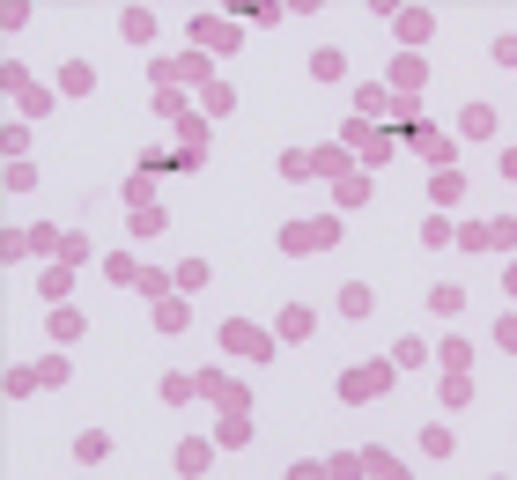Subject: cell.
Instances as JSON below:
<instances>
[{"mask_svg": "<svg viewBox=\"0 0 517 480\" xmlns=\"http://www.w3.org/2000/svg\"><path fill=\"white\" fill-rule=\"evenodd\" d=\"M340 148L355 156V170H385L392 156H399V133H385V126H370V119H340Z\"/></svg>", "mask_w": 517, "mask_h": 480, "instance_id": "cell-1", "label": "cell"}, {"mask_svg": "<svg viewBox=\"0 0 517 480\" xmlns=\"http://www.w3.org/2000/svg\"><path fill=\"white\" fill-rule=\"evenodd\" d=\"M185 30H193V52H207V60H229V52L244 45V23L229 8H193V23H185Z\"/></svg>", "mask_w": 517, "mask_h": 480, "instance_id": "cell-2", "label": "cell"}, {"mask_svg": "<svg viewBox=\"0 0 517 480\" xmlns=\"http://www.w3.org/2000/svg\"><path fill=\"white\" fill-rule=\"evenodd\" d=\"M392 384H399V370H392V362H377V355H370V362H348V370L333 377V392L348 399V407H370V399H385Z\"/></svg>", "mask_w": 517, "mask_h": 480, "instance_id": "cell-3", "label": "cell"}, {"mask_svg": "<svg viewBox=\"0 0 517 480\" xmlns=\"http://www.w3.org/2000/svg\"><path fill=\"white\" fill-rule=\"evenodd\" d=\"M215 348H222V355H237V362H274L281 340L266 333L259 318H222V325H215Z\"/></svg>", "mask_w": 517, "mask_h": 480, "instance_id": "cell-4", "label": "cell"}, {"mask_svg": "<svg viewBox=\"0 0 517 480\" xmlns=\"http://www.w3.org/2000/svg\"><path fill=\"white\" fill-rule=\"evenodd\" d=\"M148 82L156 89H207L215 82V60L207 52H170V60H148Z\"/></svg>", "mask_w": 517, "mask_h": 480, "instance_id": "cell-5", "label": "cell"}, {"mask_svg": "<svg viewBox=\"0 0 517 480\" xmlns=\"http://www.w3.org/2000/svg\"><path fill=\"white\" fill-rule=\"evenodd\" d=\"M281 252L289 259H318V252H333L340 244V215H318V222H281Z\"/></svg>", "mask_w": 517, "mask_h": 480, "instance_id": "cell-6", "label": "cell"}, {"mask_svg": "<svg viewBox=\"0 0 517 480\" xmlns=\"http://www.w3.org/2000/svg\"><path fill=\"white\" fill-rule=\"evenodd\" d=\"M193 392L207 399V407H222V414H252V407H259L252 384H237L229 370H193Z\"/></svg>", "mask_w": 517, "mask_h": 480, "instance_id": "cell-7", "label": "cell"}, {"mask_svg": "<svg viewBox=\"0 0 517 480\" xmlns=\"http://www.w3.org/2000/svg\"><path fill=\"white\" fill-rule=\"evenodd\" d=\"M399 141H414V156L429 163V170H451V163H458V133L429 126V119H421V126H407V133H399Z\"/></svg>", "mask_w": 517, "mask_h": 480, "instance_id": "cell-8", "label": "cell"}, {"mask_svg": "<svg viewBox=\"0 0 517 480\" xmlns=\"http://www.w3.org/2000/svg\"><path fill=\"white\" fill-rule=\"evenodd\" d=\"M0 82H8V96H15V111H23V119H45L52 96H60V89H45V82H30V74L15 67V60H8V74H0Z\"/></svg>", "mask_w": 517, "mask_h": 480, "instance_id": "cell-9", "label": "cell"}, {"mask_svg": "<svg viewBox=\"0 0 517 480\" xmlns=\"http://www.w3.org/2000/svg\"><path fill=\"white\" fill-rule=\"evenodd\" d=\"M392 37H399V52H421L436 37V8H407V0H399L392 8Z\"/></svg>", "mask_w": 517, "mask_h": 480, "instance_id": "cell-10", "label": "cell"}, {"mask_svg": "<svg viewBox=\"0 0 517 480\" xmlns=\"http://www.w3.org/2000/svg\"><path fill=\"white\" fill-rule=\"evenodd\" d=\"M377 82H385L392 96H421L429 89V60H421V52H392V67L377 74Z\"/></svg>", "mask_w": 517, "mask_h": 480, "instance_id": "cell-11", "label": "cell"}, {"mask_svg": "<svg viewBox=\"0 0 517 480\" xmlns=\"http://www.w3.org/2000/svg\"><path fill=\"white\" fill-rule=\"evenodd\" d=\"M170 466H178L185 480H200L207 466H215V436H185V444L170 451Z\"/></svg>", "mask_w": 517, "mask_h": 480, "instance_id": "cell-12", "label": "cell"}, {"mask_svg": "<svg viewBox=\"0 0 517 480\" xmlns=\"http://www.w3.org/2000/svg\"><path fill=\"white\" fill-rule=\"evenodd\" d=\"M458 200H466V178H458V163H451V170H429V207H436V215H451Z\"/></svg>", "mask_w": 517, "mask_h": 480, "instance_id": "cell-13", "label": "cell"}, {"mask_svg": "<svg viewBox=\"0 0 517 480\" xmlns=\"http://www.w3.org/2000/svg\"><path fill=\"white\" fill-rule=\"evenodd\" d=\"M311 333H318V311H311V303H281L274 340H311Z\"/></svg>", "mask_w": 517, "mask_h": 480, "instance_id": "cell-14", "label": "cell"}, {"mask_svg": "<svg viewBox=\"0 0 517 480\" xmlns=\"http://www.w3.org/2000/svg\"><path fill=\"white\" fill-rule=\"evenodd\" d=\"M119 192H126V215H133V207H156V192H163V178H156V170H141V163H133Z\"/></svg>", "mask_w": 517, "mask_h": 480, "instance_id": "cell-15", "label": "cell"}, {"mask_svg": "<svg viewBox=\"0 0 517 480\" xmlns=\"http://www.w3.org/2000/svg\"><path fill=\"white\" fill-rule=\"evenodd\" d=\"M370 192H377L370 170H348V178L333 185V200H340V215H355V207H370Z\"/></svg>", "mask_w": 517, "mask_h": 480, "instance_id": "cell-16", "label": "cell"}, {"mask_svg": "<svg viewBox=\"0 0 517 480\" xmlns=\"http://www.w3.org/2000/svg\"><path fill=\"white\" fill-rule=\"evenodd\" d=\"M348 170H355V156H348V148H340V141H325V148H311V178H348Z\"/></svg>", "mask_w": 517, "mask_h": 480, "instance_id": "cell-17", "label": "cell"}, {"mask_svg": "<svg viewBox=\"0 0 517 480\" xmlns=\"http://www.w3.org/2000/svg\"><path fill=\"white\" fill-rule=\"evenodd\" d=\"M458 133H466V141H495L503 119H495V104H466V111H458Z\"/></svg>", "mask_w": 517, "mask_h": 480, "instance_id": "cell-18", "label": "cell"}, {"mask_svg": "<svg viewBox=\"0 0 517 480\" xmlns=\"http://www.w3.org/2000/svg\"><path fill=\"white\" fill-rule=\"evenodd\" d=\"M74 274H82V266H67V259H45V274H37L45 303H67V296H74Z\"/></svg>", "mask_w": 517, "mask_h": 480, "instance_id": "cell-19", "label": "cell"}, {"mask_svg": "<svg viewBox=\"0 0 517 480\" xmlns=\"http://www.w3.org/2000/svg\"><path fill=\"white\" fill-rule=\"evenodd\" d=\"M303 67H311V82H348V52H340V45H318Z\"/></svg>", "mask_w": 517, "mask_h": 480, "instance_id": "cell-20", "label": "cell"}, {"mask_svg": "<svg viewBox=\"0 0 517 480\" xmlns=\"http://www.w3.org/2000/svg\"><path fill=\"white\" fill-rule=\"evenodd\" d=\"M60 244H67V229H52V222H30L23 229V252L30 259H60Z\"/></svg>", "mask_w": 517, "mask_h": 480, "instance_id": "cell-21", "label": "cell"}, {"mask_svg": "<svg viewBox=\"0 0 517 480\" xmlns=\"http://www.w3.org/2000/svg\"><path fill=\"white\" fill-rule=\"evenodd\" d=\"M45 333L60 340V348H74V340H82V311H74V303H52V311H45Z\"/></svg>", "mask_w": 517, "mask_h": 480, "instance_id": "cell-22", "label": "cell"}, {"mask_svg": "<svg viewBox=\"0 0 517 480\" xmlns=\"http://www.w3.org/2000/svg\"><path fill=\"white\" fill-rule=\"evenodd\" d=\"M229 15H237L244 30H252V23H259V30H274V23H281V15H289V8H281V0H237V8H229Z\"/></svg>", "mask_w": 517, "mask_h": 480, "instance_id": "cell-23", "label": "cell"}, {"mask_svg": "<svg viewBox=\"0 0 517 480\" xmlns=\"http://www.w3.org/2000/svg\"><path fill=\"white\" fill-rule=\"evenodd\" d=\"M333 303H340V318H370V311H377V288H370V281H348Z\"/></svg>", "mask_w": 517, "mask_h": 480, "instance_id": "cell-24", "label": "cell"}, {"mask_svg": "<svg viewBox=\"0 0 517 480\" xmlns=\"http://www.w3.org/2000/svg\"><path fill=\"white\" fill-rule=\"evenodd\" d=\"M185 325H193V303H185L178 288H170V296L156 303V333H185Z\"/></svg>", "mask_w": 517, "mask_h": 480, "instance_id": "cell-25", "label": "cell"}, {"mask_svg": "<svg viewBox=\"0 0 517 480\" xmlns=\"http://www.w3.org/2000/svg\"><path fill=\"white\" fill-rule=\"evenodd\" d=\"M252 444V414H222L215 421V451H244Z\"/></svg>", "mask_w": 517, "mask_h": 480, "instance_id": "cell-26", "label": "cell"}, {"mask_svg": "<svg viewBox=\"0 0 517 480\" xmlns=\"http://www.w3.org/2000/svg\"><path fill=\"white\" fill-rule=\"evenodd\" d=\"M193 111H200V104H193L185 89H156V119H163V126H185Z\"/></svg>", "mask_w": 517, "mask_h": 480, "instance_id": "cell-27", "label": "cell"}, {"mask_svg": "<svg viewBox=\"0 0 517 480\" xmlns=\"http://www.w3.org/2000/svg\"><path fill=\"white\" fill-rule=\"evenodd\" d=\"M119 37L126 45H148L156 37V8H119Z\"/></svg>", "mask_w": 517, "mask_h": 480, "instance_id": "cell-28", "label": "cell"}, {"mask_svg": "<svg viewBox=\"0 0 517 480\" xmlns=\"http://www.w3.org/2000/svg\"><path fill=\"white\" fill-rule=\"evenodd\" d=\"M385 362H392V370H421V362H429V340H421V333H399Z\"/></svg>", "mask_w": 517, "mask_h": 480, "instance_id": "cell-29", "label": "cell"}, {"mask_svg": "<svg viewBox=\"0 0 517 480\" xmlns=\"http://www.w3.org/2000/svg\"><path fill=\"white\" fill-rule=\"evenodd\" d=\"M52 89H60V96H89V89H97V67H89V60H67Z\"/></svg>", "mask_w": 517, "mask_h": 480, "instance_id": "cell-30", "label": "cell"}, {"mask_svg": "<svg viewBox=\"0 0 517 480\" xmlns=\"http://www.w3.org/2000/svg\"><path fill=\"white\" fill-rule=\"evenodd\" d=\"M421 451H429V458H451V451H458V429H451V421H421Z\"/></svg>", "mask_w": 517, "mask_h": 480, "instance_id": "cell-31", "label": "cell"}, {"mask_svg": "<svg viewBox=\"0 0 517 480\" xmlns=\"http://www.w3.org/2000/svg\"><path fill=\"white\" fill-rule=\"evenodd\" d=\"M200 111H207V119H229V111H237V89H229L222 74H215V82L200 89Z\"/></svg>", "mask_w": 517, "mask_h": 480, "instance_id": "cell-32", "label": "cell"}, {"mask_svg": "<svg viewBox=\"0 0 517 480\" xmlns=\"http://www.w3.org/2000/svg\"><path fill=\"white\" fill-rule=\"evenodd\" d=\"M170 281H178V296H200V288L215 281V266H207V259H178V274H170Z\"/></svg>", "mask_w": 517, "mask_h": 480, "instance_id": "cell-33", "label": "cell"}, {"mask_svg": "<svg viewBox=\"0 0 517 480\" xmlns=\"http://www.w3.org/2000/svg\"><path fill=\"white\" fill-rule=\"evenodd\" d=\"M385 104H392L385 82H362V89H355V119H385Z\"/></svg>", "mask_w": 517, "mask_h": 480, "instance_id": "cell-34", "label": "cell"}, {"mask_svg": "<svg viewBox=\"0 0 517 480\" xmlns=\"http://www.w3.org/2000/svg\"><path fill=\"white\" fill-rule=\"evenodd\" d=\"M156 392H163V407H193V399H200V392H193V370H170Z\"/></svg>", "mask_w": 517, "mask_h": 480, "instance_id": "cell-35", "label": "cell"}, {"mask_svg": "<svg viewBox=\"0 0 517 480\" xmlns=\"http://www.w3.org/2000/svg\"><path fill=\"white\" fill-rule=\"evenodd\" d=\"M429 311H436V318H458V311H466V288H458V281H436V288H429Z\"/></svg>", "mask_w": 517, "mask_h": 480, "instance_id": "cell-36", "label": "cell"}, {"mask_svg": "<svg viewBox=\"0 0 517 480\" xmlns=\"http://www.w3.org/2000/svg\"><path fill=\"white\" fill-rule=\"evenodd\" d=\"M133 244H148V237H163V229H170V215H163V207H133Z\"/></svg>", "mask_w": 517, "mask_h": 480, "instance_id": "cell-37", "label": "cell"}, {"mask_svg": "<svg viewBox=\"0 0 517 480\" xmlns=\"http://www.w3.org/2000/svg\"><path fill=\"white\" fill-rule=\"evenodd\" d=\"M429 362H436V370H473V340H458V333H451V340H444V348H436Z\"/></svg>", "mask_w": 517, "mask_h": 480, "instance_id": "cell-38", "label": "cell"}, {"mask_svg": "<svg viewBox=\"0 0 517 480\" xmlns=\"http://www.w3.org/2000/svg\"><path fill=\"white\" fill-rule=\"evenodd\" d=\"M74 458H82V466H104V458H111V436H104V429H82V436H74Z\"/></svg>", "mask_w": 517, "mask_h": 480, "instance_id": "cell-39", "label": "cell"}, {"mask_svg": "<svg viewBox=\"0 0 517 480\" xmlns=\"http://www.w3.org/2000/svg\"><path fill=\"white\" fill-rule=\"evenodd\" d=\"M362 473H370V480H407V466H399L392 451H377V444L362 451Z\"/></svg>", "mask_w": 517, "mask_h": 480, "instance_id": "cell-40", "label": "cell"}, {"mask_svg": "<svg viewBox=\"0 0 517 480\" xmlns=\"http://www.w3.org/2000/svg\"><path fill=\"white\" fill-rule=\"evenodd\" d=\"M451 215H436V207H429V222H421V244H429V252H451Z\"/></svg>", "mask_w": 517, "mask_h": 480, "instance_id": "cell-41", "label": "cell"}, {"mask_svg": "<svg viewBox=\"0 0 517 480\" xmlns=\"http://www.w3.org/2000/svg\"><path fill=\"white\" fill-rule=\"evenodd\" d=\"M0 384H8V399H30V392H45V384H37V362H15V370L0 377Z\"/></svg>", "mask_w": 517, "mask_h": 480, "instance_id": "cell-42", "label": "cell"}, {"mask_svg": "<svg viewBox=\"0 0 517 480\" xmlns=\"http://www.w3.org/2000/svg\"><path fill=\"white\" fill-rule=\"evenodd\" d=\"M0 185H8V192H37V163H30V156H15L8 170H0Z\"/></svg>", "mask_w": 517, "mask_h": 480, "instance_id": "cell-43", "label": "cell"}, {"mask_svg": "<svg viewBox=\"0 0 517 480\" xmlns=\"http://www.w3.org/2000/svg\"><path fill=\"white\" fill-rule=\"evenodd\" d=\"M133 288H141V296H148V303H163V296H170V288H178V281H170V274H163V266H141V281H133Z\"/></svg>", "mask_w": 517, "mask_h": 480, "instance_id": "cell-44", "label": "cell"}, {"mask_svg": "<svg viewBox=\"0 0 517 480\" xmlns=\"http://www.w3.org/2000/svg\"><path fill=\"white\" fill-rule=\"evenodd\" d=\"M444 407H473V377L466 370H444Z\"/></svg>", "mask_w": 517, "mask_h": 480, "instance_id": "cell-45", "label": "cell"}, {"mask_svg": "<svg viewBox=\"0 0 517 480\" xmlns=\"http://www.w3.org/2000/svg\"><path fill=\"white\" fill-rule=\"evenodd\" d=\"M104 274L119 281V288H133V281H141V259H133V252H111V259H104Z\"/></svg>", "mask_w": 517, "mask_h": 480, "instance_id": "cell-46", "label": "cell"}, {"mask_svg": "<svg viewBox=\"0 0 517 480\" xmlns=\"http://www.w3.org/2000/svg\"><path fill=\"white\" fill-rule=\"evenodd\" d=\"M325 480H362V451H333L325 458Z\"/></svg>", "mask_w": 517, "mask_h": 480, "instance_id": "cell-47", "label": "cell"}, {"mask_svg": "<svg viewBox=\"0 0 517 480\" xmlns=\"http://www.w3.org/2000/svg\"><path fill=\"white\" fill-rule=\"evenodd\" d=\"M281 178H289V185H311V148H289V156H281Z\"/></svg>", "mask_w": 517, "mask_h": 480, "instance_id": "cell-48", "label": "cell"}, {"mask_svg": "<svg viewBox=\"0 0 517 480\" xmlns=\"http://www.w3.org/2000/svg\"><path fill=\"white\" fill-rule=\"evenodd\" d=\"M385 119H392V126H421V96H392Z\"/></svg>", "mask_w": 517, "mask_h": 480, "instance_id": "cell-49", "label": "cell"}, {"mask_svg": "<svg viewBox=\"0 0 517 480\" xmlns=\"http://www.w3.org/2000/svg\"><path fill=\"white\" fill-rule=\"evenodd\" d=\"M37 384H45V392H52V384H67V355H37Z\"/></svg>", "mask_w": 517, "mask_h": 480, "instance_id": "cell-50", "label": "cell"}, {"mask_svg": "<svg viewBox=\"0 0 517 480\" xmlns=\"http://www.w3.org/2000/svg\"><path fill=\"white\" fill-rule=\"evenodd\" d=\"M0 30L23 37V30H30V0H8V8H0Z\"/></svg>", "mask_w": 517, "mask_h": 480, "instance_id": "cell-51", "label": "cell"}, {"mask_svg": "<svg viewBox=\"0 0 517 480\" xmlns=\"http://www.w3.org/2000/svg\"><path fill=\"white\" fill-rule=\"evenodd\" d=\"M0 259H8V266L30 259V252H23V229H0Z\"/></svg>", "mask_w": 517, "mask_h": 480, "instance_id": "cell-52", "label": "cell"}, {"mask_svg": "<svg viewBox=\"0 0 517 480\" xmlns=\"http://www.w3.org/2000/svg\"><path fill=\"white\" fill-rule=\"evenodd\" d=\"M0 148H8V163L30 156V126H8V133H0Z\"/></svg>", "mask_w": 517, "mask_h": 480, "instance_id": "cell-53", "label": "cell"}, {"mask_svg": "<svg viewBox=\"0 0 517 480\" xmlns=\"http://www.w3.org/2000/svg\"><path fill=\"white\" fill-rule=\"evenodd\" d=\"M488 229H495V252H510V244H517V215H495Z\"/></svg>", "mask_w": 517, "mask_h": 480, "instance_id": "cell-54", "label": "cell"}]
</instances>
